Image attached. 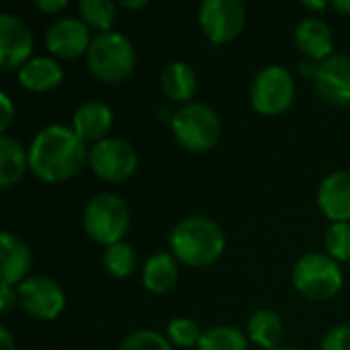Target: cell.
Returning <instances> with one entry per match:
<instances>
[{
    "mask_svg": "<svg viewBox=\"0 0 350 350\" xmlns=\"http://www.w3.org/2000/svg\"><path fill=\"white\" fill-rule=\"evenodd\" d=\"M86 142L72 127L51 123L41 127L29 146V168L47 185H59L76 176L88 164Z\"/></svg>",
    "mask_w": 350,
    "mask_h": 350,
    "instance_id": "obj_1",
    "label": "cell"
},
{
    "mask_svg": "<svg viewBox=\"0 0 350 350\" xmlns=\"http://www.w3.org/2000/svg\"><path fill=\"white\" fill-rule=\"evenodd\" d=\"M168 244L180 265L205 269L221 258L226 250V234L211 217L189 215L170 230Z\"/></svg>",
    "mask_w": 350,
    "mask_h": 350,
    "instance_id": "obj_2",
    "label": "cell"
},
{
    "mask_svg": "<svg viewBox=\"0 0 350 350\" xmlns=\"http://www.w3.org/2000/svg\"><path fill=\"white\" fill-rule=\"evenodd\" d=\"M135 47L131 39L119 31L96 33L86 53V66L94 78L107 84L127 80L135 70Z\"/></svg>",
    "mask_w": 350,
    "mask_h": 350,
    "instance_id": "obj_3",
    "label": "cell"
},
{
    "mask_svg": "<svg viewBox=\"0 0 350 350\" xmlns=\"http://www.w3.org/2000/svg\"><path fill=\"white\" fill-rule=\"evenodd\" d=\"M170 129L180 148L193 154H205L221 137V119L213 107L191 100L172 113Z\"/></svg>",
    "mask_w": 350,
    "mask_h": 350,
    "instance_id": "obj_4",
    "label": "cell"
},
{
    "mask_svg": "<svg viewBox=\"0 0 350 350\" xmlns=\"http://www.w3.org/2000/svg\"><path fill=\"white\" fill-rule=\"evenodd\" d=\"M129 207L115 193L94 195L86 203L82 213V228L86 236L100 246H113L117 242H123L129 230Z\"/></svg>",
    "mask_w": 350,
    "mask_h": 350,
    "instance_id": "obj_5",
    "label": "cell"
},
{
    "mask_svg": "<svg viewBox=\"0 0 350 350\" xmlns=\"http://www.w3.org/2000/svg\"><path fill=\"white\" fill-rule=\"evenodd\" d=\"M295 289L312 301H326L338 295L345 285V273L340 262L330 258L326 252L304 254L293 267Z\"/></svg>",
    "mask_w": 350,
    "mask_h": 350,
    "instance_id": "obj_6",
    "label": "cell"
},
{
    "mask_svg": "<svg viewBox=\"0 0 350 350\" xmlns=\"http://www.w3.org/2000/svg\"><path fill=\"white\" fill-rule=\"evenodd\" d=\"M295 100L293 74L279 64L262 68L250 84V103L254 111L267 117L283 115Z\"/></svg>",
    "mask_w": 350,
    "mask_h": 350,
    "instance_id": "obj_7",
    "label": "cell"
},
{
    "mask_svg": "<svg viewBox=\"0 0 350 350\" xmlns=\"http://www.w3.org/2000/svg\"><path fill=\"white\" fill-rule=\"evenodd\" d=\"M88 166L100 180L119 185L135 174L137 154L129 142L121 137H105L90 146Z\"/></svg>",
    "mask_w": 350,
    "mask_h": 350,
    "instance_id": "obj_8",
    "label": "cell"
},
{
    "mask_svg": "<svg viewBox=\"0 0 350 350\" xmlns=\"http://www.w3.org/2000/svg\"><path fill=\"white\" fill-rule=\"evenodd\" d=\"M199 27L203 35L224 45L234 41L246 25V8L240 0H205L199 6Z\"/></svg>",
    "mask_w": 350,
    "mask_h": 350,
    "instance_id": "obj_9",
    "label": "cell"
},
{
    "mask_svg": "<svg viewBox=\"0 0 350 350\" xmlns=\"http://www.w3.org/2000/svg\"><path fill=\"white\" fill-rule=\"evenodd\" d=\"M18 306L37 320H55L66 310L64 289L49 277L31 275L18 287Z\"/></svg>",
    "mask_w": 350,
    "mask_h": 350,
    "instance_id": "obj_10",
    "label": "cell"
},
{
    "mask_svg": "<svg viewBox=\"0 0 350 350\" xmlns=\"http://www.w3.org/2000/svg\"><path fill=\"white\" fill-rule=\"evenodd\" d=\"M90 43V27L80 16H62L45 31V47L59 59H76L86 55Z\"/></svg>",
    "mask_w": 350,
    "mask_h": 350,
    "instance_id": "obj_11",
    "label": "cell"
},
{
    "mask_svg": "<svg viewBox=\"0 0 350 350\" xmlns=\"http://www.w3.org/2000/svg\"><path fill=\"white\" fill-rule=\"evenodd\" d=\"M33 33L27 23L12 14H0V64L4 70H21L33 57Z\"/></svg>",
    "mask_w": 350,
    "mask_h": 350,
    "instance_id": "obj_12",
    "label": "cell"
},
{
    "mask_svg": "<svg viewBox=\"0 0 350 350\" xmlns=\"http://www.w3.org/2000/svg\"><path fill=\"white\" fill-rule=\"evenodd\" d=\"M318 94L338 107L350 105V55L347 53H332L330 57L316 64L312 76Z\"/></svg>",
    "mask_w": 350,
    "mask_h": 350,
    "instance_id": "obj_13",
    "label": "cell"
},
{
    "mask_svg": "<svg viewBox=\"0 0 350 350\" xmlns=\"http://www.w3.org/2000/svg\"><path fill=\"white\" fill-rule=\"evenodd\" d=\"M297 49L306 55V59L312 62H322L332 55L334 49V33L328 21L322 16L310 14L299 21L293 33Z\"/></svg>",
    "mask_w": 350,
    "mask_h": 350,
    "instance_id": "obj_14",
    "label": "cell"
},
{
    "mask_svg": "<svg viewBox=\"0 0 350 350\" xmlns=\"http://www.w3.org/2000/svg\"><path fill=\"white\" fill-rule=\"evenodd\" d=\"M318 207L332 221H350V172L336 170L328 174L318 189Z\"/></svg>",
    "mask_w": 350,
    "mask_h": 350,
    "instance_id": "obj_15",
    "label": "cell"
},
{
    "mask_svg": "<svg viewBox=\"0 0 350 350\" xmlns=\"http://www.w3.org/2000/svg\"><path fill=\"white\" fill-rule=\"evenodd\" d=\"M113 111L103 100H86L72 115V129L82 142H100L113 127Z\"/></svg>",
    "mask_w": 350,
    "mask_h": 350,
    "instance_id": "obj_16",
    "label": "cell"
},
{
    "mask_svg": "<svg viewBox=\"0 0 350 350\" xmlns=\"http://www.w3.org/2000/svg\"><path fill=\"white\" fill-rule=\"evenodd\" d=\"M18 82L31 92H49L57 88L64 80V68L55 57L33 55L18 72Z\"/></svg>",
    "mask_w": 350,
    "mask_h": 350,
    "instance_id": "obj_17",
    "label": "cell"
},
{
    "mask_svg": "<svg viewBox=\"0 0 350 350\" xmlns=\"http://www.w3.org/2000/svg\"><path fill=\"white\" fill-rule=\"evenodd\" d=\"M2 254V283L18 287L31 271V250L29 246L12 232H4L0 238Z\"/></svg>",
    "mask_w": 350,
    "mask_h": 350,
    "instance_id": "obj_18",
    "label": "cell"
},
{
    "mask_svg": "<svg viewBox=\"0 0 350 350\" xmlns=\"http://www.w3.org/2000/svg\"><path fill=\"white\" fill-rule=\"evenodd\" d=\"M160 88L172 103L187 105L197 92V72L187 62L174 59L160 72Z\"/></svg>",
    "mask_w": 350,
    "mask_h": 350,
    "instance_id": "obj_19",
    "label": "cell"
},
{
    "mask_svg": "<svg viewBox=\"0 0 350 350\" xmlns=\"http://www.w3.org/2000/svg\"><path fill=\"white\" fill-rule=\"evenodd\" d=\"M178 281V260L172 252H156L144 262L142 271V285L154 293L164 295L168 293Z\"/></svg>",
    "mask_w": 350,
    "mask_h": 350,
    "instance_id": "obj_20",
    "label": "cell"
},
{
    "mask_svg": "<svg viewBox=\"0 0 350 350\" xmlns=\"http://www.w3.org/2000/svg\"><path fill=\"white\" fill-rule=\"evenodd\" d=\"M248 340L265 350H275L283 340V320L273 310L260 308L250 314L246 322Z\"/></svg>",
    "mask_w": 350,
    "mask_h": 350,
    "instance_id": "obj_21",
    "label": "cell"
},
{
    "mask_svg": "<svg viewBox=\"0 0 350 350\" xmlns=\"http://www.w3.org/2000/svg\"><path fill=\"white\" fill-rule=\"evenodd\" d=\"M29 168V148L10 135H0V187L10 189L25 176Z\"/></svg>",
    "mask_w": 350,
    "mask_h": 350,
    "instance_id": "obj_22",
    "label": "cell"
},
{
    "mask_svg": "<svg viewBox=\"0 0 350 350\" xmlns=\"http://www.w3.org/2000/svg\"><path fill=\"white\" fill-rule=\"evenodd\" d=\"M197 350H248V336L234 326H213L203 332Z\"/></svg>",
    "mask_w": 350,
    "mask_h": 350,
    "instance_id": "obj_23",
    "label": "cell"
},
{
    "mask_svg": "<svg viewBox=\"0 0 350 350\" xmlns=\"http://www.w3.org/2000/svg\"><path fill=\"white\" fill-rule=\"evenodd\" d=\"M78 14L88 27L96 29L98 33H107L113 31L117 18V4L113 0H80Z\"/></svg>",
    "mask_w": 350,
    "mask_h": 350,
    "instance_id": "obj_24",
    "label": "cell"
},
{
    "mask_svg": "<svg viewBox=\"0 0 350 350\" xmlns=\"http://www.w3.org/2000/svg\"><path fill=\"white\" fill-rule=\"evenodd\" d=\"M103 265L107 273L115 279L129 277L137 267V256H135L133 246L127 242H117L113 246H107L103 254Z\"/></svg>",
    "mask_w": 350,
    "mask_h": 350,
    "instance_id": "obj_25",
    "label": "cell"
},
{
    "mask_svg": "<svg viewBox=\"0 0 350 350\" xmlns=\"http://www.w3.org/2000/svg\"><path fill=\"white\" fill-rule=\"evenodd\" d=\"M203 332L199 324L191 318H174L166 326V338L170 340L172 347L180 349H197Z\"/></svg>",
    "mask_w": 350,
    "mask_h": 350,
    "instance_id": "obj_26",
    "label": "cell"
},
{
    "mask_svg": "<svg viewBox=\"0 0 350 350\" xmlns=\"http://www.w3.org/2000/svg\"><path fill=\"white\" fill-rule=\"evenodd\" d=\"M324 248L330 258L336 262H349L350 260V221L332 224L326 230L324 236Z\"/></svg>",
    "mask_w": 350,
    "mask_h": 350,
    "instance_id": "obj_27",
    "label": "cell"
},
{
    "mask_svg": "<svg viewBox=\"0 0 350 350\" xmlns=\"http://www.w3.org/2000/svg\"><path fill=\"white\" fill-rule=\"evenodd\" d=\"M117 350H172L170 340L160 334L158 330H150V328H142L131 332Z\"/></svg>",
    "mask_w": 350,
    "mask_h": 350,
    "instance_id": "obj_28",
    "label": "cell"
},
{
    "mask_svg": "<svg viewBox=\"0 0 350 350\" xmlns=\"http://www.w3.org/2000/svg\"><path fill=\"white\" fill-rule=\"evenodd\" d=\"M320 350H350V324L330 328L322 338Z\"/></svg>",
    "mask_w": 350,
    "mask_h": 350,
    "instance_id": "obj_29",
    "label": "cell"
},
{
    "mask_svg": "<svg viewBox=\"0 0 350 350\" xmlns=\"http://www.w3.org/2000/svg\"><path fill=\"white\" fill-rule=\"evenodd\" d=\"M0 105H2V113H0V131L4 135V131H8L12 119H14V105L10 100V96L6 92H0Z\"/></svg>",
    "mask_w": 350,
    "mask_h": 350,
    "instance_id": "obj_30",
    "label": "cell"
},
{
    "mask_svg": "<svg viewBox=\"0 0 350 350\" xmlns=\"http://www.w3.org/2000/svg\"><path fill=\"white\" fill-rule=\"evenodd\" d=\"M16 304H18L16 287L2 283V289H0V312H2V314H8Z\"/></svg>",
    "mask_w": 350,
    "mask_h": 350,
    "instance_id": "obj_31",
    "label": "cell"
},
{
    "mask_svg": "<svg viewBox=\"0 0 350 350\" xmlns=\"http://www.w3.org/2000/svg\"><path fill=\"white\" fill-rule=\"evenodd\" d=\"M35 6H37L39 10H43V12L53 14V12L64 10V8L68 6V2H66V0H35Z\"/></svg>",
    "mask_w": 350,
    "mask_h": 350,
    "instance_id": "obj_32",
    "label": "cell"
},
{
    "mask_svg": "<svg viewBox=\"0 0 350 350\" xmlns=\"http://www.w3.org/2000/svg\"><path fill=\"white\" fill-rule=\"evenodd\" d=\"M0 350H16L14 338H12V334L8 332L6 326H0Z\"/></svg>",
    "mask_w": 350,
    "mask_h": 350,
    "instance_id": "obj_33",
    "label": "cell"
},
{
    "mask_svg": "<svg viewBox=\"0 0 350 350\" xmlns=\"http://www.w3.org/2000/svg\"><path fill=\"white\" fill-rule=\"evenodd\" d=\"M328 6H330V2H324V0H304V8H306V10H312V12L324 10V8H328Z\"/></svg>",
    "mask_w": 350,
    "mask_h": 350,
    "instance_id": "obj_34",
    "label": "cell"
},
{
    "mask_svg": "<svg viewBox=\"0 0 350 350\" xmlns=\"http://www.w3.org/2000/svg\"><path fill=\"white\" fill-rule=\"evenodd\" d=\"M119 4H121L123 8H127V10H137V8L148 6V0H121Z\"/></svg>",
    "mask_w": 350,
    "mask_h": 350,
    "instance_id": "obj_35",
    "label": "cell"
},
{
    "mask_svg": "<svg viewBox=\"0 0 350 350\" xmlns=\"http://www.w3.org/2000/svg\"><path fill=\"white\" fill-rule=\"evenodd\" d=\"M330 6L338 12H345V14H350V0H332Z\"/></svg>",
    "mask_w": 350,
    "mask_h": 350,
    "instance_id": "obj_36",
    "label": "cell"
},
{
    "mask_svg": "<svg viewBox=\"0 0 350 350\" xmlns=\"http://www.w3.org/2000/svg\"><path fill=\"white\" fill-rule=\"evenodd\" d=\"M275 350H299V349H293V347H279V349Z\"/></svg>",
    "mask_w": 350,
    "mask_h": 350,
    "instance_id": "obj_37",
    "label": "cell"
}]
</instances>
